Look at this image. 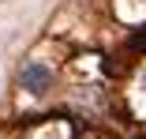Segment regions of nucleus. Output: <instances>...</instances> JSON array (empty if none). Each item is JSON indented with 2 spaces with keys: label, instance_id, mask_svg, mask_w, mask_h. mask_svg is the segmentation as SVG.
Listing matches in <instances>:
<instances>
[{
  "label": "nucleus",
  "instance_id": "nucleus-1",
  "mask_svg": "<svg viewBox=\"0 0 146 139\" xmlns=\"http://www.w3.org/2000/svg\"><path fill=\"white\" fill-rule=\"evenodd\" d=\"M52 83H56V72H52V64L45 57H26L23 60V68H19V90L41 98V94L52 90Z\"/></svg>",
  "mask_w": 146,
  "mask_h": 139
},
{
  "label": "nucleus",
  "instance_id": "nucleus-3",
  "mask_svg": "<svg viewBox=\"0 0 146 139\" xmlns=\"http://www.w3.org/2000/svg\"><path fill=\"white\" fill-rule=\"evenodd\" d=\"M131 113L146 124V68H139V75L131 83Z\"/></svg>",
  "mask_w": 146,
  "mask_h": 139
},
{
  "label": "nucleus",
  "instance_id": "nucleus-2",
  "mask_svg": "<svg viewBox=\"0 0 146 139\" xmlns=\"http://www.w3.org/2000/svg\"><path fill=\"white\" fill-rule=\"evenodd\" d=\"M71 135H75V128L68 120H45V124H38L26 139H71Z\"/></svg>",
  "mask_w": 146,
  "mask_h": 139
}]
</instances>
